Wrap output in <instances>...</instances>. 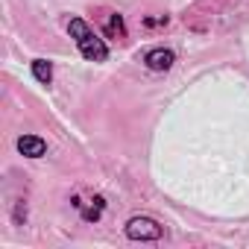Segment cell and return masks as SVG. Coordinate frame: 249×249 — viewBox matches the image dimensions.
<instances>
[{
  "label": "cell",
  "mask_w": 249,
  "mask_h": 249,
  "mask_svg": "<svg viewBox=\"0 0 249 249\" xmlns=\"http://www.w3.org/2000/svg\"><path fill=\"white\" fill-rule=\"evenodd\" d=\"M144 62H147L150 71H170L173 62H176V53L173 50H164V47H156V50H150L144 56Z\"/></svg>",
  "instance_id": "obj_3"
},
{
  "label": "cell",
  "mask_w": 249,
  "mask_h": 249,
  "mask_svg": "<svg viewBox=\"0 0 249 249\" xmlns=\"http://www.w3.org/2000/svg\"><path fill=\"white\" fill-rule=\"evenodd\" d=\"M106 36L108 38H126V27H123V18L120 15H108V21H106Z\"/></svg>",
  "instance_id": "obj_6"
},
{
  "label": "cell",
  "mask_w": 249,
  "mask_h": 249,
  "mask_svg": "<svg viewBox=\"0 0 249 249\" xmlns=\"http://www.w3.org/2000/svg\"><path fill=\"white\" fill-rule=\"evenodd\" d=\"M103 208H106V199H103V196H94V199H91V205H88V208H82V217H85L88 223H97V220H100V214H103Z\"/></svg>",
  "instance_id": "obj_7"
},
{
  "label": "cell",
  "mask_w": 249,
  "mask_h": 249,
  "mask_svg": "<svg viewBox=\"0 0 249 249\" xmlns=\"http://www.w3.org/2000/svg\"><path fill=\"white\" fill-rule=\"evenodd\" d=\"M33 73H36V79H38L41 85H50V79H53V65H50L47 59H36V62H33Z\"/></svg>",
  "instance_id": "obj_5"
},
{
  "label": "cell",
  "mask_w": 249,
  "mask_h": 249,
  "mask_svg": "<svg viewBox=\"0 0 249 249\" xmlns=\"http://www.w3.org/2000/svg\"><path fill=\"white\" fill-rule=\"evenodd\" d=\"M167 24V15L164 18H144V27H164Z\"/></svg>",
  "instance_id": "obj_8"
},
{
  "label": "cell",
  "mask_w": 249,
  "mask_h": 249,
  "mask_svg": "<svg viewBox=\"0 0 249 249\" xmlns=\"http://www.w3.org/2000/svg\"><path fill=\"white\" fill-rule=\"evenodd\" d=\"M18 153L27 156V159H41L47 153V144L38 138V135H21L18 138Z\"/></svg>",
  "instance_id": "obj_4"
},
{
  "label": "cell",
  "mask_w": 249,
  "mask_h": 249,
  "mask_svg": "<svg viewBox=\"0 0 249 249\" xmlns=\"http://www.w3.org/2000/svg\"><path fill=\"white\" fill-rule=\"evenodd\" d=\"M68 30H71V38L76 41V47H79V53L88 59V62H106V56H108V47H106V41L82 21V18H71V24H68Z\"/></svg>",
  "instance_id": "obj_1"
},
{
  "label": "cell",
  "mask_w": 249,
  "mask_h": 249,
  "mask_svg": "<svg viewBox=\"0 0 249 249\" xmlns=\"http://www.w3.org/2000/svg\"><path fill=\"white\" fill-rule=\"evenodd\" d=\"M161 234H164V229L153 217H132L126 223V237L129 240H159Z\"/></svg>",
  "instance_id": "obj_2"
}]
</instances>
